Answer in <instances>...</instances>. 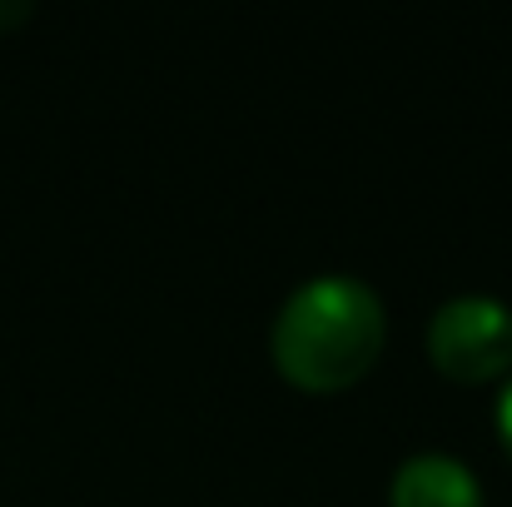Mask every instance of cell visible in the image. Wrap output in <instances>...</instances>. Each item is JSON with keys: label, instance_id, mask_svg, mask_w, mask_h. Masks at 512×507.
I'll use <instances>...</instances> for the list:
<instances>
[{"label": "cell", "instance_id": "2", "mask_svg": "<svg viewBox=\"0 0 512 507\" xmlns=\"http://www.w3.org/2000/svg\"><path fill=\"white\" fill-rule=\"evenodd\" d=\"M428 358L463 383L512 373V309L493 294H453L428 319Z\"/></svg>", "mask_w": 512, "mask_h": 507}, {"label": "cell", "instance_id": "1", "mask_svg": "<svg viewBox=\"0 0 512 507\" xmlns=\"http://www.w3.org/2000/svg\"><path fill=\"white\" fill-rule=\"evenodd\" d=\"M388 334V314L373 284L353 274H314L304 279L274 314L269 353L279 373L299 388L334 393L368 373Z\"/></svg>", "mask_w": 512, "mask_h": 507}, {"label": "cell", "instance_id": "3", "mask_svg": "<svg viewBox=\"0 0 512 507\" xmlns=\"http://www.w3.org/2000/svg\"><path fill=\"white\" fill-rule=\"evenodd\" d=\"M388 507H483V488L463 458L413 453L388 483Z\"/></svg>", "mask_w": 512, "mask_h": 507}, {"label": "cell", "instance_id": "5", "mask_svg": "<svg viewBox=\"0 0 512 507\" xmlns=\"http://www.w3.org/2000/svg\"><path fill=\"white\" fill-rule=\"evenodd\" d=\"M30 15V5L25 0H15V5H0V25H15V20H25Z\"/></svg>", "mask_w": 512, "mask_h": 507}, {"label": "cell", "instance_id": "4", "mask_svg": "<svg viewBox=\"0 0 512 507\" xmlns=\"http://www.w3.org/2000/svg\"><path fill=\"white\" fill-rule=\"evenodd\" d=\"M498 438H503V448L512 453V373H508V383H503V393H498Z\"/></svg>", "mask_w": 512, "mask_h": 507}]
</instances>
